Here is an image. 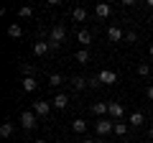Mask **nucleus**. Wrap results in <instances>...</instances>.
<instances>
[{
  "mask_svg": "<svg viewBox=\"0 0 153 143\" xmlns=\"http://www.w3.org/2000/svg\"><path fill=\"white\" fill-rule=\"evenodd\" d=\"M64 36H66V28H64V26H54V28H51V39H49V46H51V51H56V49L61 46Z\"/></svg>",
  "mask_w": 153,
  "mask_h": 143,
  "instance_id": "f257e3e1",
  "label": "nucleus"
},
{
  "mask_svg": "<svg viewBox=\"0 0 153 143\" xmlns=\"http://www.w3.org/2000/svg\"><path fill=\"white\" fill-rule=\"evenodd\" d=\"M36 112H33V110H26V112H23V115H21V128H23V130H33V128H36L38 125V123H36Z\"/></svg>",
  "mask_w": 153,
  "mask_h": 143,
  "instance_id": "f03ea898",
  "label": "nucleus"
},
{
  "mask_svg": "<svg viewBox=\"0 0 153 143\" xmlns=\"http://www.w3.org/2000/svg\"><path fill=\"white\" fill-rule=\"evenodd\" d=\"M33 112H36L38 118H46L51 112V102H46V100H38V102H33Z\"/></svg>",
  "mask_w": 153,
  "mask_h": 143,
  "instance_id": "7ed1b4c3",
  "label": "nucleus"
},
{
  "mask_svg": "<svg viewBox=\"0 0 153 143\" xmlns=\"http://www.w3.org/2000/svg\"><path fill=\"white\" fill-rule=\"evenodd\" d=\"M112 128H115V120H107V118H100V120H97V133H100V136L112 133Z\"/></svg>",
  "mask_w": 153,
  "mask_h": 143,
  "instance_id": "20e7f679",
  "label": "nucleus"
},
{
  "mask_svg": "<svg viewBox=\"0 0 153 143\" xmlns=\"http://www.w3.org/2000/svg\"><path fill=\"white\" fill-rule=\"evenodd\" d=\"M107 112L112 115V120H120V118L125 115V107H123L120 102H107Z\"/></svg>",
  "mask_w": 153,
  "mask_h": 143,
  "instance_id": "39448f33",
  "label": "nucleus"
},
{
  "mask_svg": "<svg viewBox=\"0 0 153 143\" xmlns=\"http://www.w3.org/2000/svg\"><path fill=\"white\" fill-rule=\"evenodd\" d=\"M97 79H100V84H115V82H117V74L110 72V69H102L97 74Z\"/></svg>",
  "mask_w": 153,
  "mask_h": 143,
  "instance_id": "423d86ee",
  "label": "nucleus"
},
{
  "mask_svg": "<svg viewBox=\"0 0 153 143\" xmlns=\"http://www.w3.org/2000/svg\"><path fill=\"white\" fill-rule=\"evenodd\" d=\"M107 39L117 44V41H123V39H125V33H123V31H120L117 26H110V28H107Z\"/></svg>",
  "mask_w": 153,
  "mask_h": 143,
  "instance_id": "0eeeda50",
  "label": "nucleus"
},
{
  "mask_svg": "<svg viewBox=\"0 0 153 143\" xmlns=\"http://www.w3.org/2000/svg\"><path fill=\"white\" fill-rule=\"evenodd\" d=\"M51 51V46L46 44V41H36V44H33V54L36 56H46Z\"/></svg>",
  "mask_w": 153,
  "mask_h": 143,
  "instance_id": "6e6552de",
  "label": "nucleus"
},
{
  "mask_svg": "<svg viewBox=\"0 0 153 143\" xmlns=\"http://www.w3.org/2000/svg\"><path fill=\"white\" fill-rule=\"evenodd\" d=\"M66 105H69V97H66V95H56V97L51 100V107H56V110H64Z\"/></svg>",
  "mask_w": 153,
  "mask_h": 143,
  "instance_id": "1a4fd4ad",
  "label": "nucleus"
},
{
  "mask_svg": "<svg viewBox=\"0 0 153 143\" xmlns=\"http://www.w3.org/2000/svg\"><path fill=\"white\" fill-rule=\"evenodd\" d=\"M71 87H74L76 92H82V89L89 87V79H84V77H71Z\"/></svg>",
  "mask_w": 153,
  "mask_h": 143,
  "instance_id": "9d476101",
  "label": "nucleus"
},
{
  "mask_svg": "<svg viewBox=\"0 0 153 143\" xmlns=\"http://www.w3.org/2000/svg\"><path fill=\"white\" fill-rule=\"evenodd\" d=\"M110 13H112V8H110L107 3H100V5L94 8V16H97V18H107Z\"/></svg>",
  "mask_w": 153,
  "mask_h": 143,
  "instance_id": "9b49d317",
  "label": "nucleus"
},
{
  "mask_svg": "<svg viewBox=\"0 0 153 143\" xmlns=\"http://www.w3.org/2000/svg\"><path fill=\"white\" fill-rule=\"evenodd\" d=\"M36 87H38L36 77H23V89L26 92H36Z\"/></svg>",
  "mask_w": 153,
  "mask_h": 143,
  "instance_id": "f8f14e48",
  "label": "nucleus"
},
{
  "mask_svg": "<svg viewBox=\"0 0 153 143\" xmlns=\"http://www.w3.org/2000/svg\"><path fill=\"white\" fill-rule=\"evenodd\" d=\"M143 120H146V115H143V112H133V115L128 118V123H130L133 128H140V125H143Z\"/></svg>",
  "mask_w": 153,
  "mask_h": 143,
  "instance_id": "ddd939ff",
  "label": "nucleus"
},
{
  "mask_svg": "<svg viewBox=\"0 0 153 143\" xmlns=\"http://www.w3.org/2000/svg\"><path fill=\"white\" fill-rule=\"evenodd\" d=\"M76 41H79L82 46H89V44H92V33H89V31H79V33H76Z\"/></svg>",
  "mask_w": 153,
  "mask_h": 143,
  "instance_id": "4468645a",
  "label": "nucleus"
},
{
  "mask_svg": "<svg viewBox=\"0 0 153 143\" xmlns=\"http://www.w3.org/2000/svg\"><path fill=\"white\" fill-rule=\"evenodd\" d=\"M8 36H10V39H21V36H23V28L18 26V23H10V26H8Z\"/></svg>",
  "mask_w": 153,
  "mask_h": 143,
  "instance_id": "2eb2a0df",
  "label": "nucleus"
},
{
  "mask_svg": "<svg viewBox=\"0 0 153 143\" xmlns=\"http://www.w3.org/2000/svg\"><path fill=\"white\" fill-rule=\"evenodd\" d=\"M112 133H115V136H128V123H123V120H115Z\"/></svg>",
  "mask_w": 153,
  "mask_h": 143,
  "instance_id": "dca6fc26",
  "label": "nucleus"
},
{
  "mask_svg": "<svg viewBox=\"0 0 153 143\" xmlns=\"http://www.w3.org/2000/svg\"><path fill=\"white\" fill-rule=\"evenodd\" d=\"M92 112L97 118H102L105 112H107V102H92Z\"/></svg>",
  "mask_w": 153,
  "mask_h": 143,
  "instance_id": "f3484780",
  "label": "nucleus"
},
{
  "mask_svg": "<svg viewBox=\"0 0 153 143\" xmlns=\"http://www.w3.org/2000/svg\"><path fill=\"white\" fill-rule=\"evenodd\" d=\"M71 130H74V133H84V130H87V120H82V118H76V120L71 123Z\"/></svg>",
  "mask_w": 153,
  "mask_h": 143,
  "instance_id": "a211bd4d",
  "label": "nucleus"
},
{
  "mask_svg": "<svg viewBox=\"0 0 153 143\" xmlns=\"http://www.w3.org/2000/svg\"><path fill=\"white\" fill-rule=\"evenodd\" d=\"M71 18H74V21H87V10H84L82 5L74 8V10H71Z\"/></svg>",
  "mask_w": 153,
  "mask_h": 143,
  "instance_id": "6ab92c4d",
  "label": "nucleus"
},
{
  "mask_svg": "<svg viewBox=\"0 0 153 143\" xmlns=\"http://www.w3.org/2000/svg\"><path fill=\"white\" fill-rule=\"evenodd\" d=\"M74 59L79 61V64H87V61H89V51H87V49H79V51L74 54Z\"/></svg>",
  "mask_w": 153,
  "mask_h": 143,
  "instance_id": "aec40b11",
  "label": "nucleus"
},
{
  "mask_svg": "<svg viewBox=\"0 0 153 143\" xmlns=\"http://www.w3.org/2000/svg\"><path fill=\"white\" fill-rule=\"evenodd\" d=\"M0 136H3V138L13 136V123H10V120H5L3 125H0Z\"/></svg>",
  "mask_w": 153,
  "mask_h": 143,
  "instance_id": "412c9836",
  "label": "nucleus"
},
{
  "mask_svg": "<svg viewBox=\"0 0 153 143\" xmlns=\"http://www.w3.org/2000/svg\"><path fill=\"white\" fill-rule=\"evenodd\" d=\"M49 84H51V87H59V84H64V77H61V74H51Z\"/></svg>",
  "mask_w": 153,
  "mask_h": 143,
  "instance_id": "4be33fe9",
  "label": "nucleus"
},
{
  "mask_svg": "<svg viewBox=\"0 0 153 143\" xmlns=\"http://www.w3.org/2000/svg\"><path fill=\"white\" fill-rule=\"evenodd\" d=\"M18 16H21V18H31V16H33V8H31V5H23L21 10H18Z\"/></svg>",
  "mask_w": 153,
  "mask_h": 143,
  "instance_id": "5701e85b",
  "label": "nucleus"
},
{
  "mask_svg": "<svg viewBox=\"0 0 153 143\" xmlns=\"http://www.w3.org/2000/svg\"><path fill=\"white\" fill-rule=\"evenodd\" d=\"M151 74V66L148 64H138V77H148Z\"/></svg>",
  "mask_w": 153,
  "mask_h": 143,
  "instance_id": "b1692460",
  "label": "nucleus"
},
{
  "mask_svg": "<svg viewBox=\"0 0 153 143\" xmlns=\"http://www.w3.org/2000/svg\"><path fill=\"white\" fill-rule=\"evenodd\" d=\"M125 41H138V36H135V33L130 31V33H125Z\"/></svg>",
  "mask_w": 153,
  "mask_h": 143,
  "instance_id": "393cba45",
  "label": "nucleus"
},
{
  "mask_svg": "<svg viewBox=\"0 0 153 143\" xmlns=\"http://www.w3.org/2000/svg\"><path fill=\"white\" fill-rule=\"evenodd\" d=\"M148 100H153V84L148 87Z\"/></svg>",
  "mask_w": 153,
  "mask_h": 143,
  "instance_id": "a878e982",
  "label": "nucleus"
},
{
  "mask_svg": "<svg viewBox=\"0 0 153 143\" xmlns=\"http://www.w3.org/2000/svg\"><path fill=\"white\" fill-rule=\"evenodd\" d=\"M82 143H97V141H94V138H84Z\"/></svg>",
  "mask_w": 153,
  "mask_h": 143,
  "instance_id": "bb28decb",
  "label": "nucleus"
},
{
  "mask_svg": "<svg viewBox=\"0 0 153 143\" xmlns=\"http://www.w3.org/2000/svg\"><path fill=\"white\" fill-rule=\"evenodd\" d=\"M148 136H151V141H153V125H151V130H148Z\"/></svg>",
  "mask_w": 153,
  "mask_h": 143,
  "instance_id": "cd10ccee",
  "label": "nucleus"
},
{
  "mask_svg": "<svg viewBox=\"0 0 153 143\" xmlns=\"http://www.w3.org/2000/svg\"><path fill=\"white\" fill-rule=\"evenodd\" d=\"M148 54H151V56H153V44H151V49H148Z\"/></svg>",
  "mask_w": 153,
  "mask_h": 143,
  "instance_id": "c85d7f7f",
  "label": "nucleus"
},
{
  "mask_svg": "<svg viewBox=\"0 0 153 143\" xmlns=\"http://www.w3.org/2000/svg\"><path fill=\"white\" fill-rule=\"evenodd\" d=\"M148 8H153V0H148Z\"/></svg>",
  "mask_w": 153,
  "mask_h": 143,
  "instance_id": "c756f323",
  "label": "nucleus"
},
{
  "mask_svg": "<svg viewBox=\"0 0 153 143\" xmlns=\"http://www.w3.org/2000/svg\"><path fill=\"white\" fill-rule=\"evenodd\" d=\"M33 143H46V141H33Z\"/></svg>",
  "mask_w": 153,
  "mask_h": 143,
  "instance_id": "7c9ffc66",
  "label": "nucleus"
},
{
  "mask_svg": "<svg viewBox=\"0 0 153 143\" xmlns=\"http://www.w3.org/2000/svg\"><path fill=\"white\" fill-rule=\"evenodd\" d=\"M143 143H151V141H143Z\"/></svg>",
  "mask_w": 153,
  "mask_h": 143,
  "instance_id": "2f4dec72",
  "label": "nucleus"
}]
</instances>
